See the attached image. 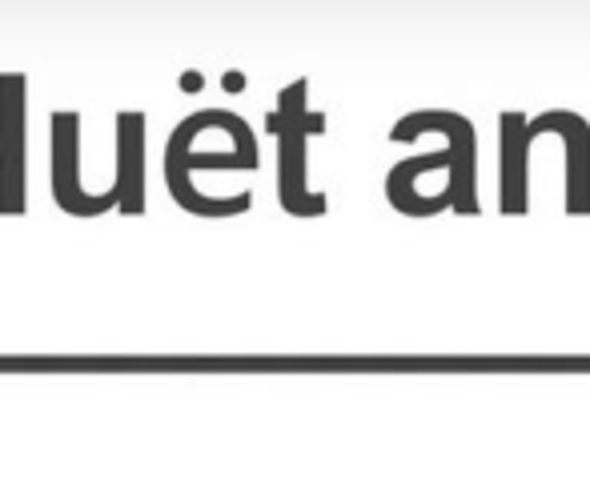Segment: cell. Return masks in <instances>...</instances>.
I'll list each match as a JSON object with an SVG mask.
<instances>
[{"instance_id": "6da1fadb", "label": "cell", "mask_w": 590, "mask_h": 486, "mask_svg": "<svg viewBox=\"0 0 590 486\" xmlns=\"http://www.w3.org/2000/svg\"><path fill=\"white\" fill-rule=\"evenodd\" d=\"M430 129H442L450 138V149L421 153V158L394 165L390 178H386L390 205L398 213H410V217H430V213L442 210L478 217L482 213V205H478V138L466 117L442 113V109L401 117L390 141H410L418 133H430Z\"/></svg>"}, {"instance_id": "7a4b0ae2", "label": "cell", "mask_w": 590, "mask_h": 486, "mask_svg": "<svg viewBox=\"0 0 590 486\" xmlns=\"http://www.w3.org/2000/svg\"><path fill=\"white\" fill-rule=\"evenodd\" d=\"M306 81H294L285 89L277 109L269 113L265 129L277 138V193H282L285 213L294 217H322L326 213V193H309L306 185V145L309 133L326 129V117L306 109Z\"/></svg>"}, {"instance_id": "3957f363", "label": "cell", "mask_w": 590, "mask_h": 486, "mask_svg": "<svg viewBox=\"0 0 590 486\" xmlns=\"http://www.w3.org/2000/svg\"><path fill=\"white\" fill-rule=\"evenodd\" d=\"M253 165H257L253 129L233 113L225 121L222 138H210V113L190 117L185 125H177L165 149V170L185 173V178L193 170H253Z\"/></svg>"}, {"instance_id": "277c9868", "label": "cell", "mask_w": 590, "mask_h": 486, "mask_svg": "<svg viewBox=\"0 0 590 486\" xmlns=\"http://www.w3.org/2000/svg\"><path fill=\"white\" fill-rule=\"evenodd\" d=\"M24 213V81L0 77V217Z\"/></svg>"}, {"instance_id": "5b68a950", "label": "cell", "mask_w": 590, "mask_h": 486, "mask_svg": "<svg viewBox=\"0 0 590 486\" xmlns=\"http://www.w3.org/2000/svg\"><path fill=\"white\" fill-rule=\"evenodd\" d=\"M559 133L567 145V213L590 217V125L570 109H547L542 117L527 121V138Z\"/></svg>"}, {"instance_id": "8992f818", "label": "cell", "mask_w": 590, "mask_h": 486, "mask_svg": "<svg viewBox=\"0 0 590 486\" xmlns=\"http://www.w3.org/2000/svg\"><path fill=\"white\" fill-rule=\"evenodd\" d=\"M527 158H530L527 117L502 113V121H498V210H502V217H522L530 210Z\"/></svg>"}, {"instance_id": "52a82bcc", "label": "cell", "mask_w": 590, "mask_h": 486, "mask_svg": "<svg viewBox=\"0 0 590 486\" xmlns=\"http://www.w3.org/2000/svg\"><path fill=\"white\" fill-rule=\"evenodd\" d=\"M77 129H81V117L77 113H53V193L64 213L93 217V213H105L109 205L81 190V178H77V153H81Z\"/></svg>"}, {"instance_id": "ba28073f", "label": "cell", "mask_w": 590, "mask_h": 486, "mask_svg": "<svg viewBox=\"0 0 590 486\" xmlns=\"http://www.w3.org/2000/svg\"><path fill=\"white\" fill-rule=\"evenodd\" d=\"M116 201L125 213L145 210V117H116Z\"/></svg>"}, {"instance_id": "9c48e42d", "label": "cell", "mask_w": 590, "mask_h": 486, "mask_svg": "<svg viewBox=\"0 0 590 486\" xmlns=\"http://www.w3.org/2000/svg\"><path fill=\"white\" fill-rule=\"evenodd\" d=\"M222 85L237 93V89H245V77H242V73H225V81H222Z\"/></svg>"}, {"instance_id": "30bf717a", "label": "cell", "mask_w": 590, "mask_h": 486, "mask_svg": "<svg viewBox=\"0 0 590 486\" xmlns=\"http://www.w3.org/2000/svg\"><path fill=\"white\" fill-rule=\"evenodd\" d=\"M181 89H201V73H185V81H181Z\"/></svg>"}]
</instances>
